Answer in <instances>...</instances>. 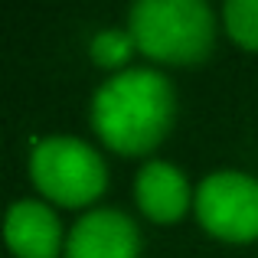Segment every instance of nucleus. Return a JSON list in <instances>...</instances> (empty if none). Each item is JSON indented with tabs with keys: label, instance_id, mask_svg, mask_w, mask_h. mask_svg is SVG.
<instances>
[{
	"label": "nucleus",
	"instance_id": "nucleus-1",
	"mask_svg": "<svg viewBox=\"0 0 258 258\" xmlns=\"http://www.w3.org/2000/svg\"><path fill=\"white\" fill-rule=\"evenodd\" d=\"M176 92L157 69H124L98 85L92 98V127L105 147L124 157L151 154L170 134Z\"/></svg>",
	"mask_w": 258,
	"mask_h": 258
},
{
	"label": "nucleus",
	"instance_id": "nucleus-2",
	"mask_svg": "<svg viewBox=\"0 0 258 258\" xmlns=\"http://www.w3.org/2000/svg\"><path fill=\"white\" fill-rule=\"evenodd\" d=\"M138 52L167 66H196L213 52L216 17L203 0H141L127 13Z\"/></svg>",
	"mask_w": 258,
	"mask_h": 258
},
{
	"label": "nucleus",
	"instance_id": "nucleus-3",
	"mask_svg": "<svg viewBox=\"0 0 258 258\" xmlns=\"http://www.w3.org/2000/svg\"><path fill=\"white\" fill-rule=\"evenodd\" d=\"M36 189L56 206H92L108 186V167L92 144L79 138H43L30 154Z\"/></svg>",
	"mask_w": 258,
	"mask_h": 258
},
{
	"label": "nucleus",
	"instance_id": "nucleus-4",
	"mask_svg": "<svg viewBox=\"0 0 258 258\" xmlns=\"http://www.w3.org/2000/svg\"><path fill=\"white\" fill-rule=\"evenodd\" d=\"M193 209L200 226L222 242L245 245L258 239V180L248 173H209L196 186Z\"/></svg>",
	"mask_w": 258,
	"mask_h": 258
},
{
	"label": "nucleus",
	"instance_id": "nucleus-5",
	"mask_svg": "<svg viewBox=\"0 0 258 258\" xmlns=\"http://www.w3.org/2000/svg\"><path fill=\"white\" fill-rule=\"evenodd\" d=\"M141 232L121 209H92L72 226L66 258H138Z\"/></svg>",
	"mask_w": 258,
	"mask_h": 258
},
{
	"label": "nucleus",
	"instance_id": "nucleus-6",
	"mask_svg": "<svg viewBox=\"0 0 258 258\" xmlns=\"http://www.w3.org/2000/svg\"><path fill=\"white\" fill-rule=\"evenodd\" d=\"M4 242L17 258H56L62 248V229L52 206L39 200H20L7 209Z\"/></svg>",
	"mask_w": 258,
	"mask_h": 258
},
{
	"label": "nucleus",
	"instance_id": "nucleus-7",
	"mask_svg": "<svg viewBox=\"0 0 258 258\" xmlns=\"http://www.w3.org/2000/svg\"><path fill=\"white\" fill-rule=\"evenodd\" d=\"M138 209L154 222H176L189 209V180L180 167L167 160H147L134 180Z\"/></svg>",
	"mask_w": 258,
	"mask_h": 258
},
{
	"label": "nucleus",
	"instance_id": "nucleus-8",
	"mask_svg": "<svg viewBox=\"0 0 258 258\" xmlns=\"http://www.w3.org/2000/svg\"><path fill=\"white\" fill-rule=\"evenodd\" d=\"M226 33L248 52H258V0H229L222 7Z\"/></svg>",
	"mask_w": 258,
	"mask_h": 258
},
{
	"label": "nucleus",
	"instance_id": "nucleus-9",
	"mask_svg": "<svg viewBox=\"0 0 258 258\" xmlns=\"http://www.w3.org/2000/svg\"><path fill=\"white\" fill-rule=\"evenodd\" d=\"M134 49H138V46H134V39H131L127 30H101V33H95L92 46H88L95 66H101V69H121V72L131 62Z\"/></svg>",
	"mask_w": 258,
	"mask_h": 258
}]
</instances>
